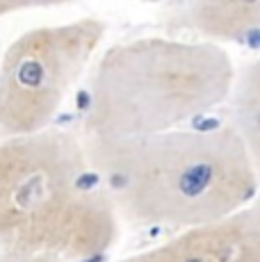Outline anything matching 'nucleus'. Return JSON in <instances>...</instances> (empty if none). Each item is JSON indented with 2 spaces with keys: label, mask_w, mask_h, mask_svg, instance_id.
<instances>
[{
  "label": "nucleus",
  "mask_w": 260,
  "mask_h": 262,
  "mask_svg": "<svg viewBox=\"0 0 260 262\" xmlns=\"http://www.w3.org/2000/svg\"><path fill=\"white\" fill-rule=\"evenodd\" d=\"M231 57L212 41L142 37L110 46L94 69L84 139L171 133L231 98Z\"/></svg>",
  "instance_id": "obj_3"
},
{
  "label": "nucleus",
  "mask_w": 260,
  "mask_h": 262,
  "mask_svg": "<svg viewBox=\"0 0 260 262\" xmlns=\"http://www.w3.org/2000/svg\"><path fill=\"white\" fill-rule=\"evenodd\" d=\"M119 214L73 133L0 144V251L82 262L110 251Z\"/></svg>",
  "instance_id": "obj_2"
},
{
  "label": "nucleus",
  "mask_w": 260,
  "mask_h": 262,
  "mask_svg": "<svg viewBox=\"0 0 260 262\" xmlns=\"http://www.w3.org/2000/svg\"><path fill=\"white\" fill-rule=\"evenodd\" d=\"M231 103L233 125L242 137L260 176V57L247 62L237 71Z\"/></svg>",
  "instance_id": "obj_7"
},
{
  "label": "nucleus",
  "mask_w": 260,
  "mask_h": 262,
  "mask_svg": "<svg viewBox=\"0 0 260 262\" xmlns=\"http://www.w3.org/2000/svg\"><path fill=\"white\" fill-rule=\"evenodd\" d=\"M0 262H64L46 255H0Z\"/></svg>",
  "instance_id": "obj_8"
},
{
  "label": "nucleus",
  "mask_w": 260,
  "mask_h": 262,
  "mask_svg": "<svg viewBox=\"0 0 260 262\" xmlns=\"http://www.w3.org/2000/svg\"><path fill=\"white\" fill-rule=\"evenodd\" d=\"M251 210H253V214H256V219L260 221V196H258V199H256V203H253V205H251Z\"/></svg>",
  "instance_id": "obj_10"
},
{
  "label": "nucleus",
  "mask_w": 260,
  "mask_h": 262,
  "mask_svg": "<svg viewBox=\"0 0 260 262\" xmlns=\"http://www.w3.org/2000/svg\"><path fill=\"white\" fill-rule=\"evenodd\" d=\"M103 37L105 23L84 16L39 25L9 43L0 59V133L14 139L51 130Z\"/></svg>",
  "instance_id": "obj_4"
},
{
  "label": "nucleus",
  "mask_w": 260,
  "mask_h": 262,
  "mask_svg": "<svg viewBox=\"0 0 260 262\" xmlns=\"http://www.w3.org/2000/svg\"><path fill=\"white\" fill-rule=\"evenodd\" d=\"M183 21L217 46L260 41V3H192L183 7Z\"/></svg>",
  "instance_id": "obj_6"
},
{
  "label": "nucleus",
  "mask_w": 260,
  "mask_h": 262,
  "mask_svg": "<svg viewBox=\"0 0 260 262\" xmlns=\"http://www.w3.org/2000/svg\"><path fill=\"white\" fill-rule=\"evenodd\" d=\"M117 262H260V221L249 208Z\"/></svg>",
  "instance_id": "obj_5"
},
{
  "label": "nucleus",
  "mask_w": 260,
  "mask_h": 262,
  "mask_svg": "<svg viewBox=\"0 0 260 262\" xmlns=\"http://www.w3.org/2000/svg\"><path fill=\"white\" fill-rule=\"evenodd\" d=\"M34 5L30 3H0V18L7 16V14H16V12H23V9H32Z\"/></svg>",
  "instance_id": "obj_9"
},
{
  "label": "nucleus",
  "mask_w": 260,
  "mask_h": 262,
  "mask_svg": "<svg viewBox=\"0 0 260 262\" xmlns=\"http://www.w3.org/2000/svg\"><path fill=\"white\" fill-rule=\"evenodd\" d=\"M82 142L117 214L142 228L183 233L231 219L258 199L260 176L233 123Z\"/></svg>",
  "instance_id": "obj_1"
}]
</instances>
